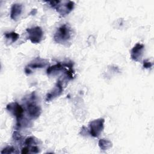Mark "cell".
I'll return each instance as SVG.
<instances>
[{
  "label": "cell",
  "mask_w": 154,
  "mask_h": 154,
  "mask_svg": "<svg viewBox=\"0 0 154 154\" xmlns=\"http://www.w3.org/2000/svg\"><path fill=\"white\" fill-rule=\"evenodd\" d=\"M6 109L16 119V127L20 128L22 126H25L29 123L23 117L24 109L17 102H11L7 105Z\"/></svg>",
  "instance_id": "obj_1"
},
{
  "label": "cell",
  "mask_w": 154,
  "mask_h": 154,
  "mask_svg": "<svg viewBox=\"0 0 154 154\" xmlns=\"http://www.w3.org/2000/svg\"><path fill=\"white\" fill-rule=\"evenodd\" d=\"M72 29L68 24L60 26L54 34V38L56 43L60 44L67 43L72 38Z\"/></svg>",
  "instance_id": "obj_2"
},
{
  "label": "cell",
  "mask_w": 154,
  "mask_h": 154,
  "mask_svg": "<svg viewBox=\"0 0 154 154\" xmlns=\"http://www.w3.org/2000/svg\"><path fill=\"white\" fill-rule=\"evenodd\" d=\"M50 5L55 8L57 11L60 15L64 16L68 14L73 10L75 3L73 1H47Z\"/></svg>",
  "instance_id": "obj_3"
},
{
  "label": "cell",
  "mask_w": 154,
  "mask_h": 154,
  "mask_svg": "<svg viewBox=\"0 0 154 154\" xmlns=\"http://www.w3.org/2000/svg\"><path fill=\"white\" fill-rule=\"evenodd\" d=\"M35 96L32 93L31 94L29 100H27L26 104V110L27 111L28 116L32 119H37L41 114V109L35 101Z\"/></svg>",
  "instance_id": "obj_4"
},
{
  "label": "cell",
  "mask_w": 154,
  "mask_h": 154,
  "mask_svg": "<svg viewBox=\"0 0 154 154\" xmlns=\"http://www.w3.org/2000/svg\"><path fill=\"white\" fill-rule=\"evenodd\" d=\"M105 120L102 118L92 120L89 123V132L93 137H98L104 128Z\"/></svg>",
  "instance_id": "obj_5"
},
{
  "label": "cell",
  "mask_w": 154,
  "mask_h": 154,
  "mask_svg": "<svg viewBox=\"0 0 154 154\" xmlns=\"http://www.w3.org/2000/svg\"><path fill=\"white\" fill-rule=\"evenodd\" d=\"M28 33V39L34 44L39 43L43 39V32L40 26H35L26 29Z\"/></svg>",
  "instance_id": "obj_6"
},
{
  "label": "cell",
  "mask_w": 154,
  "mask_h": 154,
  "mask_svg": "<svg viewBox=\"0 0 154 154\" xmlns=\"http://www.w3.org/2000/svg\"><path fill=\"white\" fill-rule=\"evenodd\" d=\"M48 63V62L46 60L37 58L35 60H34L33 62L31 63L27 66H26L25 69V72L26 74L29 75L32 72V69L37 68H43L47 66Z\"/></svg>",
  "instance_id": "obj_7"
},
{
  "label": "cell",
  "mask_w": 154,
  "mask_h": 154,
  "mask_svg": "<svg viewBox=\"0 0 154 154\" xmlns=\"http://www.w3.org/2000/svg\"><path fill=\"white\" fill-rule=\"evenodd\" d=\"M63 90V88L62 82L60 80H58L55 86L54 87V88L46 94V101L50 102L52 99H54L57 97L59 96L62 93Z\"/></svg>",
  "instance_id": "obj_8"
},
{
  "label": "cell",
  "mask_w": 154,
  "mask_h": 154,
  "mask_svg": "<svg viewBox=\"0 0 154 154\" xmlns=\"http://www.w3.org/2000/svg\"><path fill=\"white\" fill-rule=\"evenodd\" d=\"M144 45L141 43H137L131 51V57L135 61H140L143 55Z\"/></svg>",
  "instance_id": "obj_9"
},
{
  "label": "cell",
  "mask_w": 154,
  "mask_h": 154,
  "mask_svg": "<svg viewBox=\"0 0 154 154\" xmlns=\"http://www.w3.org/2000/svg\"><path fill=\"white\" fill-rule=\"evenodd\" d=\"M22 11V5L20 4H14L11 8L10 17L12 19L17 20L20 17Z\"/></svg>",
  "instance_id": "obj_10"
},
{
  "label": "cell",
  "mask_w": 154,
  "mask_h": 154,
  "mask_svg": "<svg viewBox=\"0 0 154 154\" xmlns=\"http://www.w3.org/2000/svg\"><path fill=\"white\" fill-rule=\"evenodd\" d=\"M99 146L102 150H107L112 147V143L110 141L105 139H100L99 141Z\"/></svg>",
  "instance_id": "obj_11"
},
{
  "label": "cell",
  "mask_w": 154,
  "mask_h": 154,
  "mask_svg": "<svg viewBox=\"0 0 154 154\" xmlns=\"http://www.w3.org/2000/svg\"><path fill=\"white\" fill-rule=\"evenodd\" d=\"M4 35L8 40H10L11 43L15 42L19 37V35L15 32H5L4 33Z\"/></svg>",
  "instance_id": "obj_12"
},
{
  "label": "cell",
  "mask_w": 154,
  "mask_h": 154,
  "mask_svg": "<svg viewBox=\"0 0 154 154\" xmlns=\"http://www.w3.org/2000/svg\"><path fill=\"white\" fill-rule=\"evenodd\" d=\"M24 144L26 146H33V145H36L37 144V139H35V137H28L25 139Z\"/></svg>",
  "instance_id": "obj_13"
},
{
  "label": "cell",
  "mask_w": 154,
  "mask_h": 154,
  "mask_svg": "<svg viewBox=\"0 0 154 154\" xmlns=\"http://www.w3.org/2000/svg\"><path fill=\"white\" fill-rule=\"evenodd\" d=\"M1 153H17L18 152L16 151V149L12 146H7L4 148L1 152Z\"/></svg>",
  "instance_id": "obj_14"
},
{
  "label": "cell",
  "mask_w": 154,
  "mask_h": 154,
  "mask_svg": "<svg viewBox=\"0 0 154 154\" xmlns=\"http://www.w3.org/2000/svg\"><path fill=\"white\" fill-rule=\"evenodd\" d=\"M152 65H153V64L147 60H146L143 61V67L145 69L150 68V67H152Z\"/></svg>",
  "instance_id": "obj_15"
},
{
  "label": "cell",
  "mask_w": 154,
  "mask_h": 154,
  "mask_svg": "<svg viewBox=\"0 0 154 154\" xmlns=\"http://www.w3.org/2000/svg\"><path fill=\"white\" fill-rule=\"evenodd\" d=\"M13 137L15 140H20L22 138V136L17 131H14L13 135Z\"/></svg>",
  "instance_id": "obj_16"
}]
</instances>
